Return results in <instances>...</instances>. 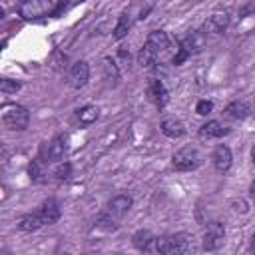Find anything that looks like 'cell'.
<instances>
[{
    "label": "cell",
    "instance_id": "obj_5",
    "mask_svg": "<svg viewBox=\"0 0 255 255\" xmlns=\"http://www.w3.org/2000/svg\"><path fill=\"white\" fill-rule=\"evenodd\" d=\"M88 80H90V66H88V62H84V60L74 62L70 66V70H68V84L72 88L80 90V88H84L88 84Z\"/></svg>",
    "mask_w": 255,
    "mask_h": 255
},
{
    "label": "cell",
    "instance_id": "obj_17",
    "mask_svg": "<svg viewBox=\"0 0 255 255\" xmlns=\"http://www.w3.org/2000/svg\"><path fill=\"white\" fill-rule=\"evenodd\" d=\"M40 227H44V221H42V217H40L38 211L26 213V215H22V217L18 219V229H20V231H36V229H40Z\"/></svg>",
    "mask_w": 255,
    "mask_h": 255
},
{
    "label": "cell",
    "instance_id": "obj_15",
    "mask_svg": "<svg viewBox=\"0 0 255 255\" xmlns=\"http://www.w3.org/2000/svg\"><path fill=\"white\" fill-rule=\"evenodd\" d=\"M159 128H161V133H163V135H167V137H171V139L181 137V135L185 133L183 124H181L179 120H175V118H167V120H163Z\"/></svg>",
    "mask_w": 255,
    "mask_h": 255
},
{
    "label": "cell",
    "instance_id": "obj_1",
    "mask_svg": "<svg viewBox=\"0 0 255 255\" xmlns=\"http://www.w3.org/2000/svg\"><path fill=\"white\" fill-rule=\"evenodd\" d=\"M66 4L54 2V0H26L18 6V12L24 20H36L42 16H58Z\"/></svg>",
    "mask_w": 255,
    "mask_h": 255
},
{
    "label": "cell",
    "instance_id": "obj_25",
    "mask_svg": "<svg viewBox=\"0 0 255 255\" xmlns=\"http://www.w3.org/2000/svg\"><path fill=\"white\" fill-rule=\"evenodd\" d=\"M72 175V165L66 161V163H60L56 169H54V179L56 181H66L68 177Z\"/></svg>",
    "mask_w": 255,
    "mask_h": 255
},
{
    "label": "cell",
    "instance_id": "obj_29",
    "mask_svg": "<svg viewBox=\"0 0 255 255\" xmlns=\"http://www.w3.org/2000/svg\"><path fill=\"white\" fill-rule=\"evenodd\" d=\"M251 253L255 255V233H253V237H251Z\"/></svg>",
    "mask_w": 255,
    "mask_h": 255
},
{
    "label": "cell",
    "instance_id": "obj_18",
    "mask_svg": "<svg viewBox=\"0 0 255 255\" xmlns=\"http://www.w3.org/2000/svg\"><path fill=\"white\" fill-rule=\"evenodd\" d=\"M131 243H133V247L139 249V251H149L151 243H155V237L151 235V231H147V229H139V231L133 233Z\"/></svg>",
    "mask_w": 255,
    "mask_h": 255
},
{
    "label": "cell",
    "instance_id": "obj_11",
    "mask_svg": "<svg viewBox=\"0 0 255 255\" xmlns=\"http://www.w3.org/2000/svg\"><path fill=\"white\" fill-rule=\"evenodd\" d=\"M231 161H233V155H231V149L227 147V145H217L215 149H213V153H211V163H213V167L217 169V171H221V173H225L229 167H231Z\"/></svg>",
    "mask_w": 255,
    "mask_h": 255
},
{
    "label": "cell",
    "instance_id": "obj_6",
    "mask_svg": "<svg viewBox=\"0 0 255 255\" xmlns=\"http://www.w3.org/2000/svg\"><path fill=\"white\" fill-rule=\"evenodd\" d=\"M229 24V14L225 10H215L203 22V34H221Z\"/></svg>",
    "mask_w": 255,
    "mask_h": 255
},
{
    "label": "cell",
    "instance_id": "obj_3",
    "mask_svg": "<svg viewBox=\"0 0 255 255\" xmlns=\"http://www.w3.org/2000/svg\"><path fill=\"white\" fill-rule=\"evenodd\" d=\"M201 161H203V155L199 153L197 147H191V145L181 147L171 157V163H173V167L177 171H193V169H197L201 165Z\"/></svg>",
    "mask_w": 255,
    "mask_h": 255
},
{
    "label": "cell",
    "instance_id": "obj_16",
    "mask_svg": "<svg viewBox=\"0 0 255 255\" xmlns=\"http://www.w3.org/2000/svg\"><path fill=\"white\" fill-rule=\"evenodd\" d=\"M155 249L159 255H181L179 253V247L173 239V235H163V237H157L155 239Z\"/></svg>",
    "mask_w": 255,
    "mask_h": 255
},
{
    "label": "cell",
    "instance_id": "obj_10",
    "mask_svg": "<svg viewBox=\"0 0 255 255\" xmlns=\"http://www.w3.org/2000/svg\"><path fill=\"white\" fill-rule=\"evenodd\" d=\"M131 203H133V201H131V197H129V195H126V193H122V195H116V197L108 203V209H106V211H108L116 221H120V219L129 211Z\"/></svg>",
    "mask_w": 255,
    "mask_h": 255
},
{
    "label": "cell",
    "instance_id": "obj_9",
    "mask_svg": "<svg viewBox=\"0 0 255 255\" xmlns=\"http://www.w3.org/2000/svg\"><path fill=\"white\" fill-rule=\"evenodd\" d=\"M38 213H40L44 225H52V223H56V221L60 219V215H62V207H60L58 199L50 197V199H46V201L38 207Z\"/></svg>",
    "mask_w": 255,
    "mask_h": 255
},
{
    "label": "cell",
    "instance_id": "obj_22",
    "mask_svg": "<svg viewBox=\"0 0 255 255\" xmlns=\"http://www.w3.org/2000/svg\"><path fill=\"white\" fill-rule=\"evenodd\" d=\"M28 173H30V179L34 183H44L48 179L46 169H44V159H32V163L28 167Z\"/></svg>",
    "mask_w": 255,
    "mask_h": 255
},
{
    "label": "cell",
    "instance_id": "obj_8",
    "mask_svg": "<svg viewBox=\"0 0 255 255\" xmlns=\"http://www.w3.org/2000/svg\"><path fill=\"white\" fill-rule=\"evenodd\" d=\"M42 153H44V161H60L66 153V139L62 135H56L42 147Z\"/></svg>",
    "mask_w": 255,
    "mask_h": 255
},
{
    "label": "cell",
    "instance_id": "obj_13",
    "mask_svg": "<svg viewBox=\"0 0 255 255\" xmlns=\"http://www.w3.org/2000/svg\"><path fill=\"white\" fill-rule=\"evenodd\" d=\"M145 46H149V48L155 50L157 54L163 52V50L169 46V36H167V32H163V30H151V32L147 34V38H145Z\"/></svg>",
    "mask_w": 255,
    "mask_h": 255
},
{
    "label": "cell",
    "instance_id": "obj_24",
    "mask_svg": "<svg viewBox=\"0 0 255 255\" xmlns=\"http://www.w3.org/2000/svg\"><path fill=\"white\" fill-rule=\"evenodd\" d=\"M96 227L102 229V231H114V229H118V221H116L108 211H104V213L98 215V219H96Z\"/></svg>",
    "mask_w": 255,
    "mask_h": 255
},
{
    "label": "cell",
    "instance_id": "obj_2",
    "mask_svg": "<svg viewBox=\"0 0 255 255\" xmlns=\"http://www.w3.org/2000/svg\"><path fill=\"white\" fill-rule=\"evenodd\" d=\"M2 122H4V126H6L8 129H12V131H22V129H26L28 124H30V114H28V110H26L24 106L10 104V106H6L4 112H2Z\"/></svg>",
    "mask_w": 255,
    "mask_h": 255
},
{
    "label": "cell",
    "instance_id": "obj_30",
    "mask_svg": "<svg viewBox=\"0 0 255 255\" xmlns=\"http://www.w3.org/2000/svg\"><path fill=\"white\" fill-rule=\"evenodd\" d=\"M251 195H253V199H255V181L251 183Z\"/></svg>",
    "mask_w": 255,
    "mask_h": 255
},
{
    "label": "cell",
    "instance_id": "obj_19",
    "mask_svg": "<svg viewBox=\"0 0 255 255\" xmlns=\"http://www.w3.org/2000/svg\"><path fill=\"white\" fill-rule=\"evenodd\" d=\"M173 239H175V243H177V247H179V253H181V255H193V251H195L193 235H189V233L181 231V233H175V235H173Z\"/></svg>",
    "mask_w": 255,
    "mask_h": 255
},
{
    "label": "cell",
    "instance_id": "obj_7",
    "mask_svg": "<svg viewBox=\"0 0 255 255\" xmlns=\"http://www.w3.org/2000/svg\"><path fill=\"white\" fill-rule=\"evenodd\" d=\"M145 94H147V100L153 102L157 108H163V106L167 104V100H169V94H167L165 86H163L161 80H157V78H151V80L147 82Z\"/></svg>",
    "mask_w": 255,
    "mask_h": 255
},
{
    "label": "cell",
    "instance_id": "obj_28",
    "mask_svg": "<svg viewBox=\"0 0 255 255\" xmlns=\"http://www.w3.org/2000/svg\"><path fill=\"white\" fill-rule=\"evenodd\" d=\"M104 70H106L108 78H114V80H118V68H116V64H114L110 58H106V60H104Z\"/></svg>",
    "mask_w": 255,
    "mask_h": 255
},
{
    "label": "cell",
    "instance_id": "obj_27",
    "mask_svg": "<svg viewBox=\"0 0 255 255\" xmlns=\"http://www.w3.org/2000/svg\"><path fill=\"white\" fill-rule=\"evenodd\" d=\"M211 110H213V104L209 100H199L197 106H195V112L199 116H207V114H211Z\"/></svg>",
    "mask_w": 255,
    "mask_h": 255
},
{
    "label": "cell",
    "instance_id": "obj_4",
    "mask_svg": "<svg viewBox=\"0 0 255 255\" xmlns=\"http://www.w3.org/2000/svg\"><path fill=\"white\" fill-rule=\"evenodd\" d=\"M225 241V225L221 221H211L207 223V227L203 229V237H201V247L205 251H217Z\"/></svg>",
    "mask_w": 255,
    "mask_h": 255
},
{
    "label": "cell",
    "instance_id": "obj_26",
    "mask_svg": "<svg viewBox=\"0 0 255 255\" xmlns=\"http://www.w3.org/2000/svg\"><path fill=\"white\" fill-rule=\"evenodd\" d=\"M0 90H2L4 94H16V92L20 90V82L10 80V78H2V80H0Z\"/></svg>",
    "mask_w": 255,
    "mask_h": 255
},
{
    "label": "cell",
    "instance_id": "obj_12",
    "mask_svg": "<svg viewBox=\"0 0 255 255\" xmlns=\"http://www.w3.org/2000/svg\"><path fill=\"white\" fill-rule=\"evenodd\" d=\"M249 114H251L249 104H247V102H239V100L227 104L225 110H223V116H225L227 120H233V122H237V120H245Z\"/></svg>",
    "mask_w": 255,
    "mask_h": 255
},
{
    "label": "cell",
    "instance_id": "obj_20",
    "mask_svg": "<svg viewBox=\"0 0 255 255\" xmlns=\"http://www.w3.org/2000/svg\"><path fill=\"white\" fill-rule=\"evenodd\" d=\"M157 58H159V54H157L155 50H151L149 46H145V44H143V48L137 52V64H139L141 68H151V66L157 62Z\"/></svg>",
    "mask_w": 255,
    "mask_h": 255
},
{
    "label": "cell",
    "instance_id": "obj_14",
    "mask_svg": "<svg viewBox=\"0 0 255 255\" xmlns=\"http://www.w3.org/2000/svg\"><path fill=\"white\" fill-rule=\"evenodd\" d=\"M225 133H229V129H227L221 122H217V120H211V122H207V124H203V126L199 128V135H201L203 139L221 137V135H225Z\"/></svg>",
    "mask_w": 255,
    "mask_h": 255
},
{
    "label": "cell",
    "instance_id": "obj_23",
    "mask_svg": "<svg viewBox=\"0 0 255 255\" xmlns=\"http://www.w3.org/2000/svg\"><path fill=\"white\" fill-rule=\"evenodd\" d=\"M129 28H131V18H129V14L124 12V14L118 18V24H116V28H114V38H116V40L126 38L128 32H129Z\"/></svg>",
    "mask_w": 255,
    "mask_h": 255
},
{
    "label": "cell",
    "instance_id": "obj_21",
    "mask_svg": "<svg viewBox=\"0 0 255 255\" xmlns=\"http://www.w3.org/2000/svg\"><path fill=\"white\" fill-rule=\"evenodd\" d=\"M98 116H100V110H98L96 106H84V108H80L78 114H76V118H78V122H80L82 126L94 124V122L98 120Z\"/></svg>",
    "mask_w": 255,
    "mask_h": 255
},
{
    "label": "cell",
    "instance_id": "obj_31",
    "mask_svg": "<svg viewBox=\"0 0 255 255\" xmlns=\"http://www.w3.org/2000/svg\"><path fill=\"white\" fill-rule=\"evenodd\" d=\"M251 155H253V163H255V147H253V151H251Z\"/></svg>",
    "mask_w": 255,
    "mask_h": 255
}]
</instances>
